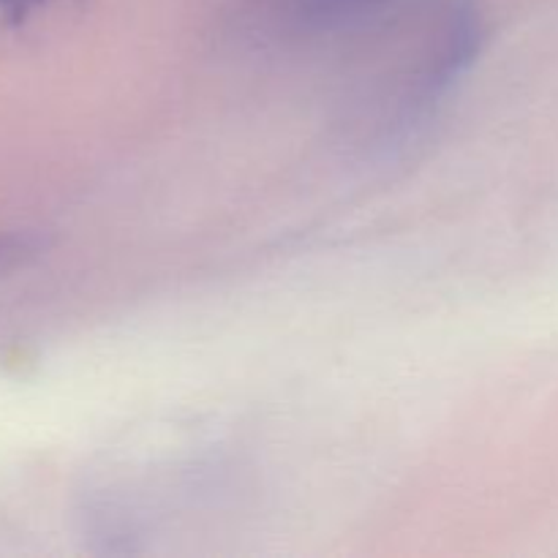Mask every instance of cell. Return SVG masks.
<instances>
[{"label":"cell","mask_w":558,"mask_h":558,"mask_svg":"<svg viewBox=\"0 0 558 558\" xmlns=\"http://www.w3.org/2000/svg\"><path fill=\"white\" fill-rule=\"evenodd\" d=\"M403 0H265L267 20L283 36L327 38L363 31Z\"/></svg>","instance_id":"6da1fadb"},{"label":"cell","mask_w":558,"mask_h":558,"mask_svg":"<svg viewBox=\"0 0 558 558\" xmlns=\"http://www.w3.org/2000/svg\"><path fill=\"white\" fill-rule=\"evenodd\" d=\"M44 248V240L33 232H0V276L31 262Z\"/></svg>","instance_id":"7a4b0ae2"},{"label":"cell","mask_w":558,"mask_h":558,"mask_svg":"<svg viewBox=\"0 0 558 558\" xmlns=\"http://www.w3.org/2000/svg\"><path fill=\"white\" fill-rule=\"evenodd\" d=\"M52 0H0V36L22 31L41 14Z\"/></svg>","instance_id":"3957f363"}]
</instances>
